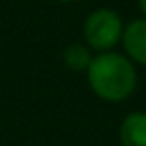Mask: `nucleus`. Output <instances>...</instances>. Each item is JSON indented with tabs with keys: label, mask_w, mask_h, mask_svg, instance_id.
I'll return each mask as SVG.
<instances>
[{
	"label": "nucleus",
	"mask_w": 146,
	"mask_h": 146,
	"mask_svg": "<svg viewBox=\"0 0 146 146\" xmlns=\"http://www.w3.org/2000/svg\"><path fill=\"white\" fill-rule=\"evenodd\" d=\"M62 60H64V64H66L70 70L80 72V70H86V68L90 66L92 56H90L88 46H84V44H70V46L62 52Z\"/></svg>",
	"instance_id": "obj_5"
},
{
	"label": "nucleus",
	"mask_w": 146,
	"mask_h": 146,
	"mask_svg": "<svg viewBox=\"0 0 146 146\" xmlns=\"http://www.w3.org/2000/svg\"><path fill=\"white\" fill-rule=\"evenodd\" d=\"M122 44L128 54V60L146 66V18L134 20L128 26H124Z\"/></svg>",
	"instance_id": "obj_3"
},
{
	"label": "nucleus",
	"mask_w": 146,
	"mask_h": 146,
	"mask_svg": "<svg viewBox=\"0 0 146 146\" xmlns=\"http://www.w3.org/2000/svg\"><path fill=\"white\" fill-rule=\"evenodd\" d=\"M58 2H78V0H58Z\"/></svg>",
	"instance_id": "obj_7"
},
{
	"label": "nucleus",
	"mask_w": 146,
	"mask_h": 146,
	"mask_svg": "<svg viewBox=\"0 0 146 146\" xmlns=\"http://www.w3.org/2000/svg\"><path fill=\"white\" fill-rule=\"evenodd\" d=\"M86 70L90 88L106 102H122L136 88V70L132 60L112 50L94 56Z\"/></svg>",
	"instance_id": "obj_1"
},
{
	"label": "nucleus",
	"mask_w": 146,
	"mask_h": 146,
	"mask_svg": "<svg viewBox=\"0 0 146 146\" xmlns=\"http://www.w3.org/2000/svg\"><path fill=\"white\" fill-rule=\"evenodd\" d=\"M138 8H140V12L146 16V0H138Z\"/></svg>",
	"instance_id": "obj_6"
},
{
	"label": "nucleus",
	"mask_w": 146,
	"mask_h": 146,
	"mask_svg": "<svg viewBox=\"0 0 146 146\" xmlns=\"http://www.w3.org/2000/svg\"><path fill=\"white\" fill-rule=\"evenodd\" d=\"M122 20L118 12L110 8H98L88 14L84 22V40L90 48L100 52H110L118 40H122Z\"/></svg>",
	"instance_id": "obj_2"
},
{
	"label": "nucleus",
	"mask_w": 146,
	"mask_h": 146,
	"mask_svg": "<svg viewBox=\"0 0 146 146\" xmlns=\"http://www.w3.org/2000/svg\"><path fill=\"white\" fill-rule=\"evenodd\" d=\"M122 146H146V112H132L120 126Z\"/></svg>",
	"instance_id": "obj_4"
}]
</instances>
